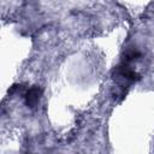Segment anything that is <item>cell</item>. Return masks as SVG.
I'll use <instances>...</instances> for the list:
<instances>
[{"label":"cell","instance_id":"cell-1","mask_svg":"<svg viewBox=\"0 0 154 154\" xmlns=\"http://www.w3.org/2000/svg\"><path fill=\"white\" fill-rule=\"evenodd\" d=\"M41 96V89L38 87H31L26 95H25V102L29 107H34L37 102H38V99Z\"/></svg>","mask_w":154,"mask_h":154}]
</instances>
